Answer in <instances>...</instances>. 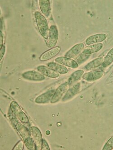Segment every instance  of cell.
Instances as JSON below:
<instances>
[{
	"label": "cell",
	"mask_w": 113,
	"mask_h": 150,
	"mask_svg": "<svg viewBox=\"0 0 113 150\" xmlns=\"http://www.w3.org/2000/svg\"><path fill=\"white\" fill-rule=\"evenodd\" d=\"M16 127L23 138L24 142L27 148L30 150H36L35 142L33 138L31 136L29 130L20 123L16 124Z\"/></svg>",
	"instance_id": "1"
},
{
	"label": "cell",
	"mask_w": 113,
	"mask_h": 150,
	"mask_svg": "<svg viewBox=\"0 0 113 150\" xmlns=\"http://www.w3.org/2000/svg\"><path fill=\"white\" fill-rule=\"evenodd\" d=\"M35 17L41 35L44 39H48L49 36V29L47 20L39 11L35 12Z\"/></svg>",
	"instance_id": "2"
},
{
	"label": "cell",
	"mask_w": 113,
	"mask_h": 150,
	"mask_svg": "<svg viewBox=\"0 0 113 150\" xmlns=\"http://www.w3.org/2000/svg\"><path fill=\"white\" fill-rule=\"evenodd\" d=\"M11 109L12 111L14 112L16 116L17 117V119H19L21 122L24 123H27L29 122V119L27 116L21 110L20 106L16 102L12 101L11 102Z\"/></svg>",
	"instance_id": "3"
},
{
	"label": "cell",
	"mask_w": 113,
	"mask_h": 150,
	"mask_svg": "<svg viewBox=\"0 0 113 150\" xmlns=\"http://www.w3.org/2000/svg\"><path fill=\"white\" fill-rule=\"evenodd\" d=\"M30 133L35 142L36 150H41L43 139L40 131L36 127H32L30 128Z\"/></svg>",
	"instance_id": "4"
},
{
	"label": "cell",
	"mask_w": 113,
	"mask_h": 150,
	"mask_svg": "<svg viewBox=\"0 0 113 150\" xmlns=\"http://www.w3.org/2000/svg\"><path fill=\"white\" fill-rule=\"evenodd\" d=\"M69 86V85L67 82H65L61 85L55 91L54 94L51 100V103L54 104L59 101L61 97H63L64 93L66 92Z\"/></svg>",
	"instance_id": "5"
},
{
	"label": "cell",
	"mask_w": 113,
	"mask_h": 150,
	"mask_svg": "<svg viewBox=\"0 0 113 150\" xmlns=\"http://www.w3.org/2000/svg\"><path fill=\"white\" fill-rule=\"evenodd\" d=\"M58 40V31L54 25L51 26L49 31V47L50 48L55 47Z\"/></svg>",
	"instance_id": "6"
},
{
	"label": "cell",
	"mask_w": 113,
	"mask_h": 150,
	"mask_svg": "<svg viewBox=\"0 0 113 150\" xmlns=\"http://www.w3.org/2000/svg\"><path fill=\"white\" fill-rule=\"evenodd\" d=\"M61 48L59 47H55L45 52L40 57L41 61H46L56 56L59 53Z\"/></svg>",
	"instance_id": "7"
},
{
	"label": "cell",
	"mask_w": 113,
	"mask_h": 150,
	"mask_svg": "<svg viewBox=\"0 0 113 150\" xmlns=\"http://www.w3.org/2000/svg\"><path fill=\"white\" fill-rule=\"evenodd\" d=\"M22 76L27 80L36 81H40L45 79L44 75L35 71H30L24 72L22 74Z\"/></svg>",
	"instance_id": "8"
},
{
	"label": "cell",
	"mask_w": 113,
	"mask_h": 150,
	"mask_svg": "<svg viewBox=\"0 0 113 150\" xmlns=\"http://www.w3.org/2000/svg\"><path fill=\"white\" fill-rule=\"evenodd\" d=\"M56 62L63 65L66 66L71 68H76L78 67V64L76 61L65 57H60L56 58Z\"/></svg>",
	"instance_id": "9"
},
{
	"label": "cell",
	"mask_w": 113,
	"mask_h": 150,
	"mask_svg": "<svg viewBox=\"0 0 113 150\" xmlns=\"http://www.w3.org/2000/svg\"><path fill=\"white\" fill-rule=\"evenodd\" d=\"M85 45L83 43L75 45L70 49L65 55V57L68 58H73L78 55L83 50Z\"/></svg>",
	"instance_id": "10"
},
{
	"label": "cell",
	"mask_w": 113,
	"mask_h": 150,
	"mask_svg": "<svg viewBox=\"0 0 113 150\" xmlns=\"http://www.w3.org/2000/svg\"><path fill=\"white\" fill-rule=\"evenodd\" d=\"M103 75L104 72L102 71H94L85 73L83 78L88 81H95L101 78Z\"/></svg>",
	"instance_id": "11"
},
{
	"label": "cell",
	"mask_w": 113,
	"mask_h": 150,
	"mask_svg": "<svg viewBox=\"0 0 113 150\" xmlns=\"http://www.w3.org/2000/svg\"><path fill=\"white\" fill-rule=\"evenodd\" d=\"M107 37V35L103 33L93 35L86 39L85 43L88 45L98 44V42H101L106 40Z\"/></svg>",
	"instance_id": "12"
},
{
	"label": "cell",
	"mask_w": 113,
	"mask_h": 150,
	"mask_svg": "<svg viewBox=\"0 0 113 150\" xmlns=\"http://www.w3.org/2000/svg\"><path fill=\"white\" fill-rule=\"evenodd\" d=\"M37 70L43 75L50 78H56L59 76V74L56 71L44 66H40L37 67Z\"/></svg>",
	"instance_id": "13"
},
{
	"label": "cell",
	"mask_w": 113,
	"mask_h": 150,
	"mask_svg": "<svg viewBox=\"0 0 113 150\" xmlns=\"http://www.w3.org/2000/svg\"><path fill=\"white\" fill-rule=\"evenodd\" d=\"M54 90H50L45 93L40 95L36 98L35 102L38 104H44L47 103L53 98L55 92Z\"/></svg>",
	"instance_id": "14"
},
{
	"label": "cell",
	"mask_w": 113,
	"mask_h": 150,
	"mask_svg": "<svg viewBox=\"0 0 113 150\" xmlns=\"http://www.w3.org/2000/svg\"><path fill=\"white\" fill-rule=\"evenodd\" d=\"M81 84L78 83L71 86L66 91L64 98L62 99L63 101H66L73 98L76 94H78L80 89Z\"/></svg>",
	"instance_id": "15"
},
{
	"label": "cell",
	"mask_w": 113,
	"mask_h": 150,
	"mask_svg": "<svg viewBox=\"0 0 113 150\" xmlns=\"http://www.w3.org/2000/svg\"><path fill=\"white\" fill-rule=\"evenodd\" d=\"M84 73V71L82 70H78L72 73L69 79H68V81L66 82L68 83L69 86H72L74 83L80 80L81 78L83 75Z\"/></svg>",
	"instance_id": "16"
},
{
	"label": "cell",
	"mask_w": 113,
	"mask_h": 150,
	"mask_svg": "<svg viewBox=\"0 0 113 150\" xmlns=\"http://www.w3.org/2000/svg\"><path fill=\"white\" fill-rule=\"evenodd\" d=\"M103 44L101 43L93 44L89 45L85 47L83 51V53L85 54H91L92 53L98 52L103 47Z\"/></svg>",
	"instance_id": "17"
},
{
	"label": "cell",
	"mask_w": 113,
	"mask_h": 150,
	"mask_svg": "<svg viewBox=\"0 0 113 150\" xmlns=\"http://www.w3.org/2000/svg\"><path fill=\"white\" fill-rule=\"evenodd\" d=\"M47 65H48V67L56 71L58 73L63 74H66L68 73V68L63 66V65H60V64L54 63V62H49V63H48Z\"/></svg>",
	"instance_id": "18"
},
{
	"label": "cell",
	"mask_w": 113,
	"mask_h": 150,
	"mask_svg": "<svg viewBox=\"0 0 113 150\" xmlns=\"http://www.w3.org/2000/svg\"><path fill=\"white\" fill-rule=\"evenodd\" d=\"M104 60V58L103 57L96 58L88 63L84 67V68L86 70H89L93 68L99 67L102 65L103 63Z\"/></svg>",
	"instance_id": "19"
},
{
	"label": "cell",
	"mask_w": 113,
	"mask_h": 150,
	"mask_svg": "<svg viewBox=\"0 0 113 150\" xmlns=\"http://www.w3.org/2000/svg\"><path fill=\"white\" fill-rule=\"evenodd\" d=\"M39 2L41 11L45 16H48L50 9L49 1L48 0H40Z\"/></svg>",
	"instance_id": "20"
},
{
	"label": "cell",
	"mask_w": 113,
	"mask_h": 150,
	"mask_svg": "<svg viewBox=\"0 0 113 150\" xmlns=\"http://www.w3.org/2000/svg\"><path fill=\"white\" fill-rule=\"evenodd\" d=\"M113 62V48H112L107 55L104 58L103 63L102 64V66L104 67H107L109 66L110 64Z\"/></svg>",
	"instance_id": "21"
},
{
	"label": "cell",
	"mask_w": 113,
	"mask_h": 150,
	"mask_svg": "<svg viewBox=\"0 0 113 150\" xmlns=\"http://www.w3.org/2000/svg\"><path fill=\"white\" fill-rule=\"evenodd\" d=\"M90 56V55H89L85 54L84 53H82L76 58V62L78 64H80L83 62L85 61Z\"/></svg>",
	"instance_id": "22"
},
{
	"label": "cell",
	"mask_w": 113,
	"mask_h": 150,
	"mask_svg": "<svg viewBox=\"0 0 113 150\" xmlns=\"http://www.w3.org/2000/svg\"><path fill=\"white\" fill-rule=\"evenodd\" d=\"M113 149V137L108 141L105 145L103 150H111Z\"/></svg>",
	"instance_id": "23"
},
{
	"label": "cell",
	"mask_w": 113,
	"mask_h": 150,
	"mask_svg": "<svg viewBox=\"0 0 113 150\" xmlns=\"http://www.w3.org/2000/svg\"><path fill=\"white\" fill-rule=\"evenodd\" d=\"M24 148V143L22 141H20L13 148V150H22Z\"/></svg>",
	"instance_id": "24"
},
{
	"label": "cell",
	"mask_w": 113,
	"mask_h": 150,
	"mask_svg": "<svg viewBox=\"0 0 113 150\" xmlns=\"http://www.w3.org/2000/svg\"><path fill=\"white\" fill-rule=\"evenodd\" d=\"M49 150L50 148L49 147V145L45 140L43 139L42 141V148L41 150Z\"/></svg>",
	"instance_id": "25"
},
{
	"label": "cell",
	"mask_w": 113,
	"mask_h": 150,
	"mask_svg": "<svg viewBox=\"0 0 113 150\" xmlns=\"http://www.w3.org/2000/svg\"><path fill=\"white\" fill-rule=\"evenodd\" d=\"M5 52V46L4 45L2 46L1 47V52H0V60H1L3 56H4V53Z\"/></svg>",
	"instance_id": "26"
},
{
	"label": "cell",
	"mask_w": 113,
	"mask_h": 150,
	"mask_svg": "<svg viewBox=\"0 0 113 150\" xmlns=\"http://www.w3.org/2000/svg\"><path fill=\"white\" fill-rule=\"evenodd\" d=\"M2 43H3V37H2V35L1 34V47L3 46V45H2Z\"/></svg>",
	"instance_id": "27"
}]
</instances>
